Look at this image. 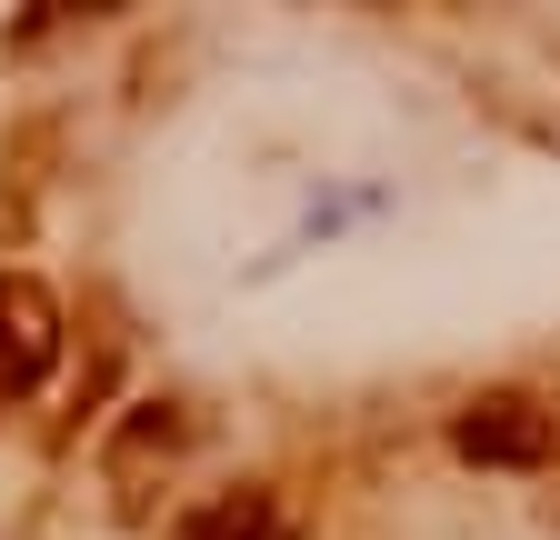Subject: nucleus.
Returning <instances> with one entry per match:
<instances>
[{
  "label": "nucleus",
  "mask_w": 560,
  "mask_h": 540,
  "mask_svg": "<svg viewBox=\"0 0 560 540\" xmlns=\"http://www.w3.org/2000/svg\"><path fill=\"white\" fill-rule=\"evenodd\" d=\"M190 540H301V510L280 501L270 481H250V491H221L200 520H190Z\"/></svg>",
  "instance_id": "20e7f679"
},
{
  "label": "nucleus",
  "mask_w": 560,
  "mask_h": 540,
  "mask_svg": "<svg viewBox=\"0 0 560 540\" xmlns=\"http://www.w3.org/2000/svg\"><path fill=\"white\" fill-rule=\"evenodd\" d=\"M451 450L480 460V470H550L560 460V411L530 400V390H480L451 421Z\"/></svg>",
  "instance_id": "f257e3e1"
},
{
  "label": "nucleus",
  "mask_w": 560,
  "mask_h": 540,
  "mask_svg": "<svg viewBox=\"0 0 560 540\" xmlns=\"http://www.w3.org/2000/svg\"><path fill=\"white\" fill-rule=\"evenodd\" d=\"M60 371V301L31 270H0V390H40Z\"/></svg>",
  "instance_id": "f03ea898"
},
{
  "label": "nucleus",
  "mask_w": 560,
  "mask_h": 540,
  "mask_svg": "<svg viewBox=\"0 0 560 540\" xmlns=\"http://www.w3.org/2000/svg\"><path fill=\"white\" fill-rule=\"evenodd\" d=\"M180 441H190V421L171 411V400H140V411L120 421V441H110V501L120 510H151V481H161V470L180 460Z\"/></svg>",
  "instance_id": "7ed1b4c3"
}]
</instances>
